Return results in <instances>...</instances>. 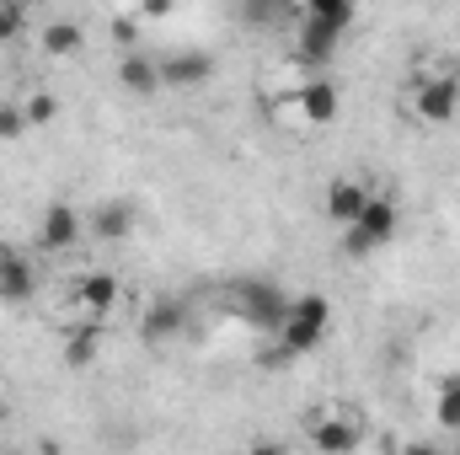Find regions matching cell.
Returning a JSON list of instances; mask_svg holds the SVG:
<instances>
[{"label": "cell", "mask_w": 460, "mask_h": 455, "mask_svg": "<svg viewBox=\"0 0 460 455\" xmlns=\"http://www.w3.org/2000/svg\"><path fill=\"white\" fill-rule=\"evenodd\" d=\"M327 327H332V300L327 295H295L289 300V311H284V322H279V353H273V364H289V359H305V353H316L322 338H327Z\"/></svg>", "instance_id": "1"}, {"label": "cell", "mask_w": 460, "mask_h": 455, "mask_svg": "<svg viewBox=\"0 0 460 455\" xmlns=\"http://www.w3.org/2000/svg\"><path fill=\"white\" fill-rule=\"evenodd\" d=\"M396 204L385 199V193H369V204L358 210V220H348V236H343V252L348 257H369V252H380L391 236H396Z\"/></svg>", "instance_id": "2"}, {"label": "cell", "mask_w": 460, "mask_h": 455, "mask_svg": "<svg viewBox=\"0 0 460 455\" xmlns=\"http://www.w3.org/2000/svg\"><path fill=\"white\" fill-rule=\"evenodd\" d=\"M230 306H235L241 322H252V327H262V333H279V322H284V311H289V295H284L279 284H268V279H241V284L230 290Z\"/></svg>", "instance_id": "3"}, {"label": "cell", "mask_w": 460, "mask_h": 455, "mask_svg": "<svg viewBox=\"0 0 460 455\" xmlns=\"http://www.w3.org/2000/svg\"><path fill=\"white\" fill-rule=\"evenodd\" d=\"M412 113L423 118V123H450L460 113V81L456 76H423L418 81V92H412Z\"/></svg>", "instance_id": "4"}, {"label": "cell", "mask_w": 460, "mask_h": 455, "mask_svg": "<svg viewBox=\"0 0 460 455\" xmlns=\"http://www.w3.org/2000/svg\"><path fill=\"white\" fill-rule=\"evenodd\" d=\"M215 76V54L204 49H177L161 59V86H204Z\"/></svg>", "instance_id": "5"}, {"label": "cell", "mask_w": 460, "mask_h": 455, "mask_svg": "<svg viewBox=\"0 0 460 455\" xmlns=\"http://www.w3.org/2000/svg\"><path fill=\"white\" fill-rule=\"evenodd\" d=\"M32 290H38V273H32V263L11 246V241H0V300H11V306H22V300H32Z\"/></svg>", "instance_id": "6"}, {"label": "cell", "mask_w": 460, "mask_h": 455, "mask_svg": "<svg viewBox=\"0 0 460 455\" xmlns=\"http://www.w3.org/2000/svg\"><path fill=\"white\" fill-rule=\"evenodd\" d=\"M81 241V215L70 204H49L43 210V226H38V246L43 252H70Z\"/></svg>", "instance_id": "7"}, {"label": "cell", "mask_w": 460, "mask_h": 455, "mask_svg": "<svg viewBox=\"0 0 460 455\" xmlns=\"http://www.w3.org/2000/svg\"><path fill=\"white\" fill-rule=\"evenodd\" d=\"M369 204V188L364 183H353V177H332L327 183V193H322V210H327V220H338V226H348V220H358V210Z\"/></svg>", "instance_id": "8"}, {"label": "cell", "mask_w": 460, "mask_h": 455, "mask_svg": "<svg viewBox=\"0 0 460 455\" xmlns=\"http://www.w3.org/2000/svg\"><path fill=\"white\" fill-rule=\"evenodd\" d=\"M338 38H343L338 22H327V16H305V22H300V59L327 65V59L338 54Z\"/></svg>", "instance_id": "9"}, {"label": "cell", "mask_w": 460, "mask_h": 455, "mask_svg": "<svg viewBox=\"0 0 460 455\" xmlns=\"http://www.w3.org/2000/svg\"><path fill=\"white\" fill-rule=\"evenodd\" d=\"M188 327V306L182 300H155L145 317H139V338L145 343H166V338H177Z\"/></svg>", "instance_id": "10"}, {"label": "cell", "mask_w": 460, "mask_h": 455, "mask_svg": "<svg viewBox=\"0 0 460 455\" xmlns=\"http://www.w3.org/2000/svg\"><path fill=\"white\" fill-rule=\"evenodd\" d=\"M118 86L123 92H134V97H150V92H161V59H150V54H123L118 59Z\"/></svg>", "instance_id": "11"}, {"label": "cell", "mask_w": 460, "mask_h": 455, "mask_svg": "<svg viewBox=\"0 0 460 455\" xmlns=\"http://www.w3.org/2000/svg\"><path fill=\"white\" fill-rule=\"evenodd\" d=\"M97 353H102V317H86V322L70 327V338H65V364H70V370H92Z\"/></svg>", "instance_id": "12"}, {"label": "cell", "mask_w": 460, "mask_h": 455, "mask_svg": "<svg viewBox=\"0 0 460 455\" xmlns=\"http://www.w3.org/2000/svg\"><path fill=\"white\" fill-rule=\"evenodd\" d=\"M134 220H139V215H134L128 199H102L97 215H92V236H97V241H128Z\"/></svg>", "instance_id": "13"}, {"label": "cell", "mask_w": 460, "mask_h": 455, "mask_svg": "<svg viewBox=\"0 0 460 455\" xmlns=\"http://www.w3.org/2000/svg\"><path fill=\"white\" fill-rule=\"evenodd\" d=\"M75 300H81L86 317H108L118 306V279L113 273H81L75 279Z\"/></svg>", "instance_id": "14"}, {"label": "cell", "mask_w": 460, "mask_h": 455, "mask_svg": "<svg viewBox=\"0 0 460 455\" xmlns=\"http://www.w3.org/2000/svg\"><path fill=\"white\" fill-rule=\"evenodd\" d=\"M295 108L305 113V123H332L338 118V86L332 81H305L295 92Z\"/></svg>", "instance_id": "15"}, {"label": "cell", "mask_w": 460, "mask_h": 455, "mask_svg": "<svg viewBox=\"0 0 460 455\" xmlns=\"http://www.w3.org/2000/svg\"><path fill=\"white\" fill-rule=\"evenodd\" d=\"M311 445L327 455H348L358 451V429L343 424V418H311Z\"/></svg>", "instance_id": "16"}, {"label": "cell", "mask_w": 460, "mask_h": 455, "mask_svg": "<svg viewBox=\"0 0 460 455\" xmlns=\"http://www.w3.org/2000/svg\"><path fill=\"white\" fill-rule=\"evenodd\" d=\"M81 27L75 22H54V27H43V54H54V59H70V54H81Z\"/></svg>", "instance_id": "17"}, {"label": "cell", "mask_w": 460, "mask_h": 455, "mask_svg": "<svg viewBox=\"0 0 460 455\" xmlns=\"http://www.w3.org/2000/svg\"><path fill=\"white\" fill-rule=\"evenodd\" d=\"M289 5H295V0H246V5H241V22H246V27H273Z\"/></svg>", "instance_id": "18"}, {"label": "cell", "mask_w": 460, "mask_h": 455, "mask_svg": "<svg viewBox=\"0 0 460 455\" xmlns=\"http://www.w3.org/2000/svg\"><path fill=\"white\" fill-rule=\"evenodd\" d=\"M434 413H439V424H445V429H460V375H450V380L439 386Z\"/></svg>", "instance_id": "19"}, {"label": "cell", "mask_w": 460, "mask_h": 455, "mask_svg": "<svg viewBox=\"0 0 460 455\" xmlns=\"http://www.w3.org/2000/svg\"><path fill=\"white\" fill-rule=\"evenodd\" d=\"M305 16H327V22H338L348 32V22H353V0H295Z\"/></svg>", "instance_id": "20"}, {"label": "cell", "mask_w": 460, "mask_h": 455, "mask_svg": "<svg viewBox=\"0 0 460 455\" xmlns=\"http://www.w3.org/2000/svg\"><path fill=\"white\" fill-rule=\"evenodd\" d=\"M22 113H27L32 129H43V123H54V118H59V97H54V92H32V97L22 103Z\"/></svg>", "instance_id": "21"}, {"label": "cell", "mask_w": 460, "mask_h": 455, "mask_svg": "<svg viewBox=\"0 0 460 455\" xmlns=\"http://www.w3.org/2000/svg\"><path fill=\"white\" fill-rule=\"evenodd\" d=\"M32 123H27V113H22V103H0V139H22Z\"/></svg>", "instance_id": "22"}, {"label": "cell", "mask_w": 460, "mask_h": 455, "mask_svg": "<svg viewBox=\"0 0 460 455\" xmlns=\"http://www.w3.org/2000/svg\"><path fill=\"white\" fill-rule=\"evenodd\" d=\"M16 32H22V5H5L0 0V43H11Z\"/></svg>", "instance_id": "23"}, {"label": "cell", "mask_w": 460, "mask_h": 455, "mask_svg": "<svg viewBox=\"0 0 460 455\" xmlns=\"http://www.w3.org/2000/svg\"><path fill=\"white\" fill-rule=\"evenodd\" d=\"M113 38L123 43V49L134 43V16H118V22H113Z\"/></svg>", "instance_id": "24"}, {"label": "cell", "mask_w": 460, "mask_h": 455, "mask_svg": "<svg viewBox=\"0 0 460 455\" xmlns=\"http://www.w3.org/2000/svg\"><path fill=\"white\" fill-rule=\"evenodd\" d=\"M5 5H22V11H27V5H32V0H5Z\"/></svg>", "instance_id": "25"}, {"label": "cell", "mask_w": 460, "mask_h": 455, "mask_svg": "<svg viewBox=\"0 0 460 455\" xmlns=\"http://www.w3.org/2000/svg\"><path fill=\"white\" fill-rule=\"evenodd\" d=\"M5 413H11V407H5V402H0V424H5Z\"/></svg>", "instance_id": "26"}]
</instances>
